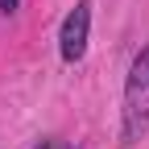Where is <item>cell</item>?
Instances as JSON below:
<instances>
[{
    "label": "cell",
    "instance_id": "obj_2",
    "mask_svg": "<svg viewBox=\"0 0 149 149\" xmlns=\"http://www.w3.org/2000/svg\"><path fill=\"white\" fill-rule=\"evenodd\" d=\"M87 42H91V0H74V8L58 25V54H62V62L66 66L83 62Z\"/></svg>",
    "mask_w": 149,
    "mask_h": 149
},
{
    "label": "cell",
    "instance_id": "obj_3",
    "mask_svg": "<svg viewBox=\"0 0 149 149\" xmlns=\"http://www.w3.org/2000/svg\"><path fill=\"white\" fill-rule=\"evenodd\" d=\"M33 149H70V145H66V141H58V137H42Z\"/></svg>",
    "mask_w": 149,
    "mask_h": 149
},
{
    "label": "cell",
    "instance_id": "obj_4",
    "mask_svg": "<svg viewBox=\"0 0 149 149\" xmlns=\"http://www.w3.org/2000/svg\"><path fill=\"white\" fill-rule=\"evenodd\" d=\"M17 8H21V0H0V13H4V17H13Z\"/></svg>",
    "mask_w": 149,
    "mask_h": 149
},
{
    "label": "cell",
    "instance_id": "obj_1",
    "mask_svg": "<svg viewBox=\"0 0 149 149\" xmlns=\"http://www.w3.org/2000/svg\"><path fill=\"white\" fill-rule=\"evenodd\" d=\"M145 133H149V42L128 62L124 108H120V137H124V145H137Z\"/></svg>",
    "mask_w": 149,
    "mask_h": 149
}]
</instances>
